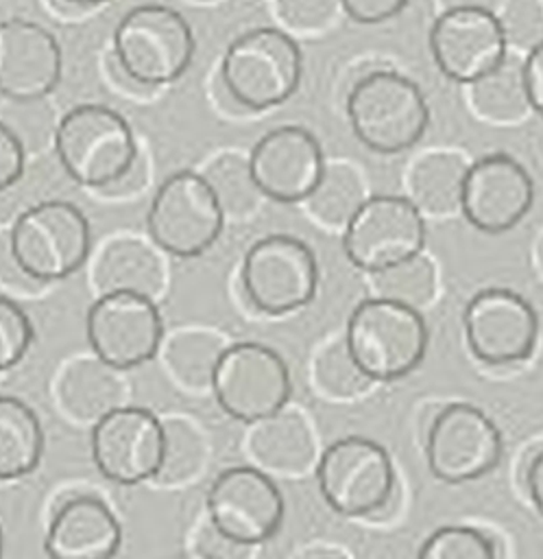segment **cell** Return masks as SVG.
Returning <instances> with one entry per match:
<instances>
[{
    "mask_svg": "<svg viewBox=\"0 0 543 559\" xmlns=\"http://www.w3.org/2000/svg\"><path fill=\"white\" fill-rule=\"evenodd\" d=\"M504 441L497 424L478 406L454 402L443 406L425 437L430 472L449 485L486 476L502 459Z\"/></svg>",
    "mask_w": 543,
    "mask_h": 559,
    "instance_id": "cell-11",
    "label": "cell"
},
{
    "mask_svg": "<svg viewBox=\"0 0 543 559\" xmlns=\"http://www.w3.org/2000/svg\"><path fill=\"white\" fill-rule=\"evenodd\" d=\"M212 100H214V105H216L225 116H229V118H251V116H253L249 109H244V107L231 96V92H229V90L225 87V83L220 81L218 72H216V76H214V81H212Z\"/></svg>",
    "mask_w": 543,
    "mask_h": 559,
    "instance_id": "cell-45",
    "label": "cell"
},
{
    "mask_svg": "<svg viewBox=\"0 0 543 559\" xmlns=\"http://www.w3.org/2000/svg\"><path fill=\"white\" fill-rule=\"evenodd\" d=\"M469 352L484 365L523 362L539 341V317L519 293L502 286L475 293L462 317Z\"/></svg>",
    "mask_w": 543,
    "mask_h": 559,
    "instance_id": "cell-14",
    "label": "cell"
},
{
    "mask_svg": "<svg viewBox=\"0 0 543 559\" xmlns=\"http://www.w3.org/2000/svg\"><path fill=\"white\" fill-rule=\"evenodd\" d=\"M417 559H497V546L475 526H441L423 542Z\"/></svg>",
    "mask_w": 543,
    "mask_h": 559,
    "instance_id": "cell-34",
    "label": "cell"
},
{
    "mask_svg": "<svg viewBox=\"0 0 543 559\" xmlns=\"http://www.w3.org/2000/svg\"><path fill=\"white\" fill-rule=\"evenodd\" d=\"M441 11H449V9H484V11H493L499 15L502 7L506 4V0H434Z\"/></svg>",
    "mask_w": 543,
    "mask_h": 559,
    "instance_id": "cell-47",
    "label": "cell"
},
{
    "mask_svg": "<svg viewBox=\"0 0 543 559\" xmlns=\"http://www.w3.org/2000/svg\"><path fill=\"white\" fill-rule=\"evenodd\" d=\"M201 175L220 205L225 221H246L257 214L264 194L253 179L249 155L222 151L205 164Z\"/></svg>",
    "mask_w": 543,
    "mask_h": 559,
    "instance_id": "cell-30",
    "label": "cell"
},
{
    "mask_svg": "<svg viewBox=\"0 0 543 559\" xmlns=\"http://www.w3.org/2000/svg\"><path fill=\"white\" fill-rule=\"evenodd\" d=\"M345 343L371 382H393L423 362L427 325L421 310L369 297L349 314Z\"/></svg>",
    "mask_w": 543,
    "mask_h": 559,
    "instance_id": "cell-3",
    "label": "cell"
},
{
    "mask_svg": "<svg viewBox=\"0 0 543 559\" xmlns=\"http://www.w3.org/2000/svg\"><path fill=\"white\" fill-rule=\"evenodd\" d=\"M303 74L297 39L279 26L240 33L225 50L218 76L231 96L253 116L294 96Z\"/></svg>",
    "mask_w": 543,
    "mask_h": 559,
    "instance_id": "cell-2",
    "label": "cell"
},
{
    "mask_svg": "<svg viewBox=\"0 0 543 559\" xmlns=\"http://www.w3.org/2000/svg\"><path fill=\"white\" fill-rule=\"evenodd\" d=\"M52 140L63 170L92 192L124 173L140 153L126 118L98 103H83L65 111Z\"/></svg>",
    "mask_w": 543,
    "mask_h": 559,
    "instance_id": "cell-4",
    "label": "cell"
},
{
    "mask_svg": "<svg viewBox=\"0 0 543 559\" xmlns=\"http://www.w3.org/2000/svg\"><path fill=\"white\" fill-rule=\"evenodd\" d=\"M0 284H4L7 288H11L15 293H24V295H33L37 288L44 286V284L35 282L31 275H26L24 269L17 264V260L11 251L9 229L0 234Z\"/></svg>",
    "mask_w": 543,
    "mask_h": 559,
    "instance_id": "cell-43",
    "label": "cell"
},
{
    "mask_svg": "<svg viewBox=\"0 0 543 559\" xmlns=\"http://www.w3.org/2000/svg\"><path fill=\"white\" fill-rule=\"evenodd\" d=\"M316 441L307 419L286 406L253 424L246 448L260 469L277 474H303L314 463Z\"/></svg>",
    "mask_w": 543,
    "mask_h": 559,
    "instance_id": "cell-24",
    "label": "cell"
},
{
    "mask_svg": "<svg viewBox=\"0 0 543 559\" xmlns=\"http://www.w3.org/2000/svg\"><path fill=\"white\" fill-rule=\"evenodd\" d=\"M255 546L238 542L216 528L207 518L196 528L192 539V555L198 559H251Z\"/></svg>",
    "mask_w": 543,
    "mask_h": 559,
    "instance_id": "cell-38",
    "label": "cell"
},
{
    "mask_svg": "<svg viewBox=\"0 0 543 559\" xmlns=\"http://www.w3.org/2000/svg\"><path fill=\"white\" fill-rule=\"evenodd\" d=\"M164 450L155 483L161 487H181L194 483L207 463V439L196 424L185 417L161 419Z\"/></svg>",
    "mask_w": 543,
    "mask_h": 559,
    "instance_id": "cell-31",
    "label": "cell"
},
{
    "mask_svg": "<svg viewBox=\"0 0 543 559\" xmlns=\"http://www.w3.org/2000/svg\"><path fill=\"white\" fill-rule=\"evenodd\" d=\"M0 559H4V537H2V528H0Z\"/></svg>",
    "mask_w": 543,
    "mask_h": 559,
    "instance_id": "cell-52",
    "label": "cell"
},
{
    "mask_svg": "<svg viewBox=\"0 0 543 559\" xmlns=\"http://www.w3.org/2000/svg\"><path fill=\"white\" fill-rule=\"evenodd\" d=\"M92 459L100 476L133 487L155 478L161 450V419L148 408L118 406L92 426Z\"/></svg>",
    "mask_w": 543,
    "mask_h": 559,
    "instance_id": "cell-16",
    "label": "cell"
},
{
    "mask_svg": "<svg viewBox=\"0 0 543 559\" xmlns=\"http://www.w3.org/2000/svg\"><path fill=\"white\" fill-rule=\"evenodd\" d=\"M532 203V177L512 155L488 153L469 162L460 212L478 231L504 234L517 227Z\"/></svg>",
    "mask_w": 543,
    "mask_h": 559,
    "instance_id": "cell-17",
    "label": "cell"
},
{
    "mask_svg": "<svg viewBox=\"0 0 543 559\" xmlns=\"http://www.w3.org/2000/svg\"><path fill=\"white\" fill-rule=\"evenodd\" d=\"M102 76L105 81L111 85V90L118 94V96H124L129 100H137V103H144V100H150L157 96L159 90L155 87H148L144 85L142 81H137L120 61L118 57L113 55V50L109 48L102 57Z\"/></svg>",
    "mask_w": 543,
    "mask_h": 559,
    "instance_id": "cell-39",
    "label": "cell"
},
{
    "mask_svg": "<svg viewBox=\"0 0 543 559\" xmlns=\"http://www.w3.org/2000/svg\"><path fill=\"white\" fill-rule=\"evenodd\" d=\"M314 386L331 400H355L373 384L353 360L345 338L329 343L318 352L312 367Z\"/></svg>",
    "mask_w": 543,
    "mask_h": 559,
    "instance_id": "cell-33",
    "label": "cell"
},
{
    "mask_svg": "<svg viewBox=\"0 0 543 559\" xmlns=\"http://www.w3.org/2000/svg\"><path fill=\"white\" fill-rule=\"evenodd\" d=\"M323 148L312 131L281 124L264 133L249 153V166L264 199L303 203L325 168Z\"/></svg>",
    "mask_w": 543,
    "mask_h": 559,
    "instance_id": "cell-19",
    "label": "cell"
},
{
    "mask_svg": "<svg viewBox=\"0 0 543 559\" xmlns=\"http://www.w3.org/2000/svg\"><path fill=\"white\" fill-rule=\"evenodd\" d=\"M225 341L207 330H179L159 352L168 376L185 391L203 393L212 389V376L216 362L225 349Z\"/></svg>",
    "mask_w": 543,
    "mask_h": 559,
    "instance_id": "cell-29",
    "label": "cell"
},
{
    "mask_svg": "<svg viewBox=\"0 0 543 559\" xmlns=\"http://www.w3.org/2000/svg\"><path fill=\"white\" fill-rule=\"evenodd\" d=\"M369 282L373 288L371 297H379L414 310L427 306L436 295V269L423 251L382 271L369 273Z\"/></svg>",
    "mask_w": 543,
    "mask_h": 559,
    "instance_id": "cell-32",
    "label": "cell"
},
{
    "mask_svg": "<svg viewBox=\"0 0 543 559\" xmlns=\"http://www.w3.org/2000/svg\"><path fill=\"white\" fill-rule=\"evenodd\" d=\"M122 544V526L111 507L96 493L65 496L46 526L48 559H113Z\"/></svg>",
    "mask_w": 543,
    "mask_h": 559,
    "instance_id": "cell-21",
    "label": "cell"
},
{
    "mask_svg": "<svg viewBox=\"0 0 543 559\" xmlns=\"http://www.w3.org/2000/svg\"><path fill=\"white\" fill-rule=\"evenodd\" d=\"M168 559H198V557H194L192 552L188 555V552H181V555H172V557H168Z\"/></svg>",
    "mask_w": 543,
    "mask_h": 559,
    "instance_id": "cell-50",
    "label": "cell"
},
{
    "mask_svg": "<svg viewBox=\"0 0 543 559\" xmlns=\"http://www.w3.org/2000/svg\"><path fill=\"white\" fill-rule=\"evenodd\" d=\"M436 68L454 83L469 85L508 55L502 20L484 9L441 11L430 31Z\"/></svg>",
    "mask_w": 543,
    "mask_h": 559,
    "instance_id": "cell-18",
    "label": "cell"
},
{
    "mask_svg": "<svg viewBox=\"0 0 543 559\" xmlns=\"http://www.w3.org/2000/svg\"><path fill=\"white\" fill-rule=\"evenodd\" d=\"M111 50L144 85L161 90L192 63L196 41L188 20L166 4H140L116 24Z\"/></svg>",
    "mask_w": 543,
    "mask_h": 559,
    "instance_id": "cell-7",
    "label": "cell"
},
{
    "mask_svg": "<svg viewBox=\"0 0 543 559\" xmlns=\"http://www.w3.org/2000/svg\"><path fill=\"white\" fill-rule=\"evenodd\" d=\"M24 173V142L13 127L0 120V192L20 181Z\"/></svg>",
    "mask_w": 543,
    "mask_h": 559,
    "instance_id": "cell-40",
    "label": "cell"
},
{
    "mask_svg": "<svg viewBox=\"0 0 543 559\" xmlns=\"http://www.w3.org/2000/svg\"><path fill=\"white\" fill-rule=\"evenodd\" d=\"M185 2H190V4H212L216 0H185Z\"/></svg>",
    "mask_w": 543,
    "mask_h": 559,
    "instance_id": "cell-51",
    "label": "cell"
},
{
    "mask_svg": "<svg viewBox=\"0 0 543 559\" xmlns=\"http://www.w3.org/2000/svg\"><path fill=\"white\" fill-rule=\"evenodd\" d=\"M345 114L358 142L379 155L412 148L430 124L421 87L399 70L373 63L349 83Z\"/></svg>",
    "mask_w": 543,
    "mask_h": 559,
    "instance_id": "cell-1",
    "label": "cell"
},
{
    "mask_svg": "<svg viewBox=\"0 0 543 559\" xmlns=\"http://www.w3.org/2000/svg\"><path fill=\"white\" fill-rule=\"evenodd\" d=\"M126 384L120 371L96 356L65 365L57 382L59 408L79 424H96L107 413L124 406Z\"/></svg>",
    "mask_w": 543,
    "mask_h": 559,
    "instance_id": "cell-23",
    "label": "cell"
},
{
    "mask_svg": "<svg viewBox=\"0 0 543 559\" xmlns=\"http://www.w3.org/2000/svg\"><path fill=\"white\" fill-rule=\"evenodd\" d=\"M246 301L270 317L305 308L318 288V262L307 242L270 234L249 247L240 269Z\"/></svg>",
    "mask_w": 543,
    "mask_h": 559,
    "instance_id": "cell-8",
    "label": "cell"
},
{
    "mask_svg": "<svg viewBox=\"0 0 543 559\" xmlns=\"http://www.w3.org/2000/svg\"><path fill=\"white\" fill-rule=\"evenodd\" d=\"M61 48L37 22L9 17L0 22V94L13 103H37L61 79Z\"/></svg>",
    "mask_w": 543,
    "mask_h": 559,
    "instance_id": "cell-20",
    "label": "cell"
},
{
    "mask_svg": "<svg viewBox=\"0 0 543 559\" xmlns=\"http://www.w3.org/2000/svg\"><path fill=\"white\" fill-rule=\"evenodd\" d=\"M44 430L35 411L13 395H0V480H17L37 469Z\"/></svg>",
    "mask_w": 543,
    "mask_h": 559,
    "instance_id": "cell-27",
    "label": "cell"
},
{
    "mask_svg": "<svg viewBox=\"0 0 543 559\" xmlns=\"http://www.w3.org/2000/svg\"><path fill=\"white\" fill-rule=\"evenodd\" d=\"M290 389V371L279 352L257 341H240L225 345L209 391L229 417L255 424L281 411Z\"/></svg>",
    "mask_w": 543,
    "mask_h": 559,
    "instance_id": "cell-10",
    "label": "cell"
},
{
    "mask_svg": "<svg viewBox=\"0 0 543 559\" xmlns=\"http://www.w3.org/2000/svg\"><path fill=\"white\" fill-rule=\"evenodd\" d=\"M92 284L98 295L133 293L157 301L166 286V266L155 245L135 236H116L98 251L92 264Z\"/></svg>",
    "mask_w": 543,
    "mask_h": 559,
    "instance_id": "cell-22",
    "label": "cell"
},
{
    "mask_svg": "<svg viewBox=\"0 0 543 559\" xmlns=\"http://www.w3.org/2000/svg\"><path fill=\"white\" fill-rule=\"evenodd\" d=\"M423 214L399 194H369L342 229L349 262L366 275L423 251Z\"/></svg>",
    "mask_w": 543,
    "mask_h": 559,
    "instance_id": "cell-12",
    "label": "cell"
},
{
    "mask_svg": "<svg viewBox=\"0 0 543 559\" xmlns=\"http://www.w3.org/2000/svg\"><path fill=\"white\" fill-rule=\"evenodd\" d=\"M33 323L22 306L0 295V373L17 367L33 345Z\"/></svg>",
    "mask_w": 543,
    "mask_h": 559,
    "instance_id": "cell-36",
    "label": "cell"
},
{
    "mask_svg": "<svg viewBox=\"0 0 543 559\" xmlns=\"http://www.w3.org/2000/svg\"><path fill=\"white\" fill-rule=\"evenodd\" d=\"M526 489L536 507V511L543 515V448L532 456L526 469Z\"/></svg>",
    "mask_w": 543,
    "mask_h": 559,
    "instance_id": "cell-46",
    "label": "cell"
},
{
    "mask_svg": "<svg viewBox=\"0 0 543 559\" xmlns=\"http://www.w3.org/2000/svg\"><path fill=\"white\" fill-rule=\"evenodd\" d=\"M323 500L345 518H377L397 498V476L386 448L366 437H342L316 463Z\"/></svg>",
    "mask_w": 543,
    "mask_h": 559,
    "instance_id": "cell-6",
    "label": "cell"
},
{
    "mask_svg": "<svg viewBox=\"0 0 543 559\" xmlns=\"http://www.w3.org/2000/svg\"><path fill=\"white\" fill-rule=\"evenodd\" d=\"M85 334L96 358L126 371L159 354L164 321L155 299L133 293H105L87 310Z\"/></svg>",
    "mask_w": 543,
    "mask_h": 559,
    "instance_id": "cell-13",
    "label": "cell"
},
{
    "mask_svg": "<svg viewBox=\"0 0 543 559\" xmlns=\"http://www.w3.org/2000/svg\"><path fill=\"white\" fill-rule=\"evenodd\" d=\"M148 177H150L148 159L140 148V153L129 164V168L124 173H120L113 181H109L107 186L96 190V194L105 197V199H131V197H135L137 192H142L146 188Z\"/></svg>",
    "mask_w": 543,
    "mask_h": 559,
    "instance_id": "cell-41",
    "label": "cell"
},
{
    "mask_svg": "<svg viewBox=\"0 0 543 559\" xmlns=\"http://www.w3.org/2000/svg\"><path fill=\"white\" fill-rule=\"evenodd\" d=\"M205 511L216 528L257 546L281 528L283 496L264 469L236 465L216 476L205 496Z\"/></svg>",
    "mask_w": 543,
    "mask_h": 559,
    "instance_id": "cell-15",
    "label": "cell"
},
{
    "mask_svg": "<svg viewBox=\"0 0 543 559\" xmlns=\"http://www.w3.org/2000/svg\"><path fill=\"white\" fill-rule=\"evenodd\" d=\"M469 162L447 148L419 155L408 170V199L421 214L449 216L460 212L462 183Z\"/></svg>",
    "mask_w": 543,
    "mask_h": 559,
    "instance_id": "cell-25",
    "label": "cell"
},
{
    "mask_svg": "<svg viewBox=\"0 0 543 559\" xmlns=\"http://www.w3.org/2000/svg\"><path fill=\"white\" fill-rule=\"evenodd\" d=\"M72 2H76L81 7H87V9H98V7H102V4H107L111 0H72Z\"/></svg>",
    "mask_w": 543,
    "mask_h": 559,
    "instance_id": "cell-49",
    "label": "cell"
},
{
    "mask_svg": "<svg viewBox=\"0 0 543 559\" xmlns=\"http://www.w3.org/2000/svg\"><path fill=\"white\" fill-rule=\"evenodd\" d=\"M523 76H526L530 107L534 114L543 118V41L526 50Z\"/></svg>",
    "mask_w": 543,
    "mask_h": 559,
    "instance_id": "cell-44",
    "label": "cell"
},
{
    "mask_svg": "<svg viewBox=\"0 0 543 559\" xmlns=\"http://www.w3.org/2000/svg\"><path fill=\"white\" fill-rule=\"evenodd\" d=\"M279 28L290 35H321L342 13L338 0H270Z\"/></svg>",
    "mask_w": 543,
    "mask_h": 559,
    "instance_id": "cell-35",
    "label": "cell"
},
{
    "mask_svg": "<svg viewBox=\"0 0 543 559\" xmlns=\"http://www.w3.org/2000/svg\"><path fill=\"white\" fill-rule=\"evenodd\" d=\"M345 15L360 24H379L403 11L408 0H338Z\"/></svg>",
    "mask_w": 543,
    "mask_h": 559,
    "instance_id": "cell-42",
    "label": "cell"
},
{
    "mask_svg": "<svg viewBox=\"0 0 543 559\" xmlns=\"http://www.w3.org/2000/svg\"><path fill=\"white\" fill-rule=\"evenodd\" d=\"M366 197L369 192L362 173L353 164L336 159L325 162L323 175L303 205L318 225L345 229Z\"/></svg>",
    "mask_w": 543,
    "mask_h": 559,
    "instance_id": "cell-28",
    "label": "cell"
},
{
    "mask_svg": "<svg viewBox=\"0 0 543 559\" xmlns=\"http://www.w3.org/2000/svg\"><path fill=\"white\" fill-rule=\"evenodd\" d=\"M44 4H46V9H48L52 15H57L59 20H81L83 15H87V13L94 11V9L81 7V4H76V2H72V0H44Z\"/></svg>",
    "mask_w": 543,
    "mask_h": 559,
    "instance_id": "cell-48",
    "label": "cell"
},
{
    "mask_svg": "<svg viewBox=\"0 0 543 559\" xmlns=\"http://www.w3.org/2000/svg\"><path fill=\"white\" fill-rule=\"evenodd\" d=\"M225 223L220 205L196 170H177L166 177L146 214L150 242L174 258H196L212 249Z\"/></svg>",
    "mask_w": 543,
    "mask_h": 559,
    "instance_id": "cell-9",
    "label": "cell"
},
{
    "mask_svg": "<svg viewBox=\"0 0 543 559\" xmlns=\"http://www.w3.org/2000/svg\"><path fill=\"white\" fill-rule=\"evenodd\" d=\"M464 87L471 111L484 122L517 124L532 111L519 52L508 50L493 70Z\"/></svg>",
    "mask_w": 543,
    "mask_h": 559,
    "instance_id": "cell-26",
    "label": "cell"
},
{
    "mask_svg": "<svg viewBox=\"0 0 543 559\" xmlns=\"http://www.w3.org/2000/svg\"><path fill=\"white\" fill-rule=\"evenodd\" d=\"M17 264L39 284L74 275L89 258V221L70 201L52 199L26 207L9 229Z\"/></svg>",
    "mask_w": 543,
    "mask_h": 559,
    "instance_id": "cell-5",
    "label": "cell"
},
{
    "mask_svg": "<svg viewBox=\"0 0 543 559\" xmlns=\"http://www.w3.org/2000/svg\"><path fill=\"white\" fill-rule=\"evenodd\" d=\"M316 559H342V557H338V555H318Z\"/></svg>",
    "mask_w": 543,
    "mask_h": 559,
    "instance_id": "cell-53",
    "label": "cell"
},
{
    "mask_svg": "<svg viewBox=\"0 0 543 559\" xmlns=\"http://www.w3.org/2000/svg\"><path fill=\"white\" fill-rule=\"evenodd\" d=\"M499 20L508 44L530 50L543 41V0H510L502 7Z\"/></svg>",
    "mask_w": 543,
    "mask_h": 559,
    "instance_id": "cell-37",
    "label": "cell"
}]
</instances>
